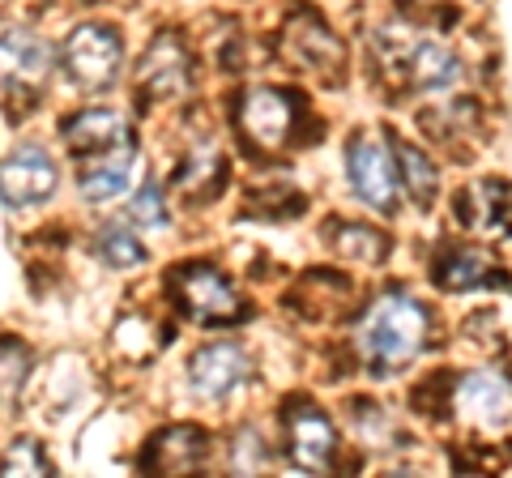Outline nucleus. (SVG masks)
I'll return each instance as SVG.
<instances>
[{"instance_id": "1", "label": "nucleus", "mask_w": 512, "mask_h": 478, "mask_svg": "<svg viewBox=\"0 0 512 478\" xmlns=\"http://www.w3.org/2000/svg\"><path fill=\"white\" fill-rule=\"evenodd\" d=\"M431 333V312L406 291H384L363 312L355 329V350L372 376H389L419 355Z\"/></svg>"}, {"instance_id": "2", "label": "nucleus", "mask_w": 512, "mask_h": 478, "mask_svg": "<svg viewBox=\"0 0 512 478\" xmlns=\"http://www.w3.org/2000/svg\"><path fill=\"white\" fill-rule=\"evenodd\" d=\"M60 69L77 90H107L124 69V39L103 22H82L60 47Z\"/></svg>"}, {"instance_id": "3", "label": "nucleus", "mask_w": 512, "mask_h": 478, "mask_svg": "<svg viewBox=\"0 0 512 478\" xmlns=\"http://www.w3.org/2000/svg\"><path fill=\"white\" fill-rule=\"evenodd\" d=\"M175 299L197 325H235L244 321V299L214 265H180L175 269Z\"/></svg>"}, {"instance_id": "4", "label": "nucleus", "mask_w": 512, "mask_h": 478, "mask_svg": "<svg viewBox=\"0 0 512 478\" xmlns=\"http://www.w3.org/2000/svg\"><path fill=\"white\" fill-rule=\"evenodd\" d=\"M60 188V167L43 146H18L0 163V201L9 210H30V205L52 201Z\"/></svg>"}, {"instance_id": "5", "label": "nucleus", "mask_w": 512, "mask_h": 478, "mask_svg": "<svg viewBox=\"0 0 512 478\" xmlns=\"http://www.w3.org/2000/svg\"><path fill=\"white\" fill-rule=\"evenodd\" d=\"M346 180H350V193H355L367 210L376 214H389L397 205V167L389 150L372 137H355L346 146Z\"/></svg>"}, {"instance_id": "6", "label": "nucleus", "mask_w": 512, "mask_h": 478, "mask_svg": "<svg viewBox=\"0 0 512 478\" xmlns=\"http://www.w3.org/2000/svg\"><path fill=\"white\" fill-rule=\"evenodd\" d=\"M47 73H52V43L30 26L0 22V86L35 90Z\"/></svg>"}, {"instance_id": "7", "label": "nucleus", "mask_w": 512, "mask_h": 478, "mask_svg": "<svg viewBox=\"0 0 512 478\" xmlns=\"http://www.w3.org/2000/svg\"><path fill=\"white\" fill-rule=\"evenodd\" d=\"M137 82L150 99H167V103L184 99L192 90V52L175 30L158 35L146 47V56H141V65H137Z\"/></svg>"}, {"instance_id": "8", "label": "nucleus", "mask_w": 512, "mask_h": 478, "mask_svg": "<svg viewBox=\"0 0 512 478\" xmlns=\"http://www.w3.org/2000/svg\"><path fill=\"white\" fill-rule=\"evenodd\" d=\"M252 376V359L239 342H210L188 359V385L205 402H222Z\"/></svg>"}, {"instance_id": "9", "label": "nucleus", "mask_w": 512, "mask_h": 478, "mask_svg": "<svg viewBox=\"0 0 512 478\" xmlns=\"http://www.w3.org/2000/svg\"><path fill=\"white\" fill-rule=\"evenodd\" d=\"M453 406L461 423L483 427V432H504L512 423V385L500 372H470L461 376Z\"/></svg>"}, {"instance_id": "10", "label": "nucleus", "mask_w": 512, "mask_h": 478, "mask_svg": "<svg viewBox=\"0 0 512 478\" xmlns=\"http://www.w3.org/2000/svg\"><path fill=\"white\" fill-rule=\"evenodd\" d=\"M286 453L299 470H329L338 457V427L325 410L299 402L286 410Z\"/></svg>"}, {"instance_id": "11", "label": "nucleus", "mask_w": 512, "mask_h": 478, "mask_svg": "<svg viewBox=\"0 0 512 478\" xmlns=\"http://www.w3.org/2000/svg\"><path fill=\"white\" fill-rule=\"evenodd\" d=\"M295 124V99L274 86H252L239 103V129L256 150H278L291 137Z\"/></svg>"}, {"instance_id": "12", "label": "nucleus", "mask_w": 512, "mask_h": 478, "mask_svg": "<svg viewBox=\"0 0 512 478\" xmlns=\"http://www.w3.org/2000/svg\"><path fill=\"white\" fill-rule=\"evenodd\" d=\"M64 141H69L73 154H107V150L133 146V137H128V116L116 107L77 111V116L64 124Z\"/></svg>"}, {"instance_id": "13", "label": "nucleus", "mask_w": 512, "mask_h": 478, "mask_svg": "<svg viewBox=\"0 0 512 478\" xmlns=\"http://www.w3.org/2000/svg\"><path fill=\"white\" fill-rule=\"evenodd\" d=\"M133 175H137V150L133 146L107 150L99 163L82 171V201L86 205H111V201H120L128 188H133Z\"/></svg>"}, {"instance_id": "14", "label": "nucleus", "mask_w": 512, "mask_h": 478, "mask_svg": "<svg viewBox=\"0 0 512 478\" xmlns=\"http://www.w3.org/2000/svg\"><path fill=\"white\" fill-rule=\"evenodd\" d=\"M402 60L410 69V82L419 90H448L461 82V60L436 39H414Z\"/></svg>"}, {"instance_id": "15", "label": "nucleus", "mask_w": 512, "mask_h": 478, "mask_svg": "<svg viewBox=\"0 0 512 478\" xmlns=\"http://www.w3.org/2000/svg\"><path fill=\"white\" fill-rule=\"evenodd\" d=\"M146 461L154 470H167V474L197 470L205 461V432L201 427H167V432L150 444Z\"/></svg>"}, {"instance_id": "16", "label": "nucleus", "mask_w": 512, "mask_h": 478, "mask_svg": "<svg viewBox=\"0 0 512 478\" xmlns=\"http://www.w3.org/2000/svg\"><path fill=\"white\" fill-rule=\"evenodd\" d=\"M393 154H397V180H402L406 193L427 210L440 193V171L431 167V158L419 146H410V141H393Z\"/></svg>"}, {"instance_id": "17", "label": "nucleus", "mask_w": 512, "mask_h": 478, "mask_svg": "<svg viewBox=\"0 0 512 478\" xmlns=\"http://www.w3.org/2000/svg\"><path fill=\"white\" fill-rule=\"evenodd\" d=\"M286 43H291V52L303 60V69H325V65H338L342 60V43L320 22H303V26L295 22L286 30Z\"/></svg>"}, {"instance_id": "18", "label": "nucleus", "mask_w": 512, "mask_h": 478, "mask_svg": "<svg viewBox=\"0 0 512 478\" xmlns=\"http://www.w3.org/2000/svg\"><path fill=\"white\" fill-rule=\"evenodd\" d=\"M440 286H448V291H470V286H487L495 278V261L483 257V252H453L448 261H440Z\"/></svg>"}, {"instance_id": "19", "label": "nucleus", "mask_w": 512, "mask_h": 478, "mask_svg": "<svg viewBox=\"0 0 512 478\" xmlns=\"http://www.w3.org/2000/svg\"><path fill=\"white\" fill-rule=\"evenodd\" d=\"M30 380V350L18 338H0V410H13Z\"/></svg>"}, {"instance_id": "20", "label": "nucleus", "mask_w": 512, "mask_h": 478, "mask_svg": "<svg viewBox=\"0 0 512 478\" xmlns=\"http://www.w3.org/2000/svg\"><path fill=\"white\" fill-rule=\"evenodd\" d=\"M99 257L111 265V269H137L141 261H146V244L120 227V222H107V227L99 231Z\"/></svg>"}, {"instance_id": "21", "label": "nucleus", "mask_w": 512, "mask_h": 478, "mask_svg": "<svg viewBox=\"0 0 512 478\" xmlns=\"http://www.w3.org/2000/svg\"><path fill=\"white\" fill-rule=\"evenodd\" d=\"M0 474L5 478H39V474H52V461H47L43 444L35 436H18L9 444L5 453H0Z\"/></svg>"}, {"instance_id": "22", "label": "nucleus", "mask_w": 512, "mask_h": 478, "mask_svg": "<svg viewBox=\"0 0 512 478\" xmlns=\"http://www.w3.org/2000/svg\"><path fill=\"white\" fill-rule=\"evenodd\" d=\"M333 248L342 252V257H350V261H380L384 257V235L380 231H372V227H355V222H338V235H333Z\"/></svg>"}, {"instance_id": "23", "label": "nucleus", "mask_w": 512, "mask_h": 478, "mask_svg": "<svg viewBox=\"0 0 512 478\" xmlns=\"http://www.w3.org/2000/svg\"><path fill=\"white\" fill-rule=\"evenodd\" d=\"M128 218L137 222V227H150V231H163L171 214H167V201H163V188L158 184H141L137 197L128 201Z\"/></svg>"}, {"instance_id": "24", "label": "nucleus", "mask_w": 512, "mask_h": 478, "mask_svg": "<svg viewBox=\"0 0 512 478\" xmlns=\"http://www.w3.org/2000/svg\"><path fill=\"white\" fill-rule=\"evenodd\" d=\"M235 466L239 470H265L269 466V453H265L261 436H252V432L239 436V444H235Z\"/></svg>"}]
</instances>
